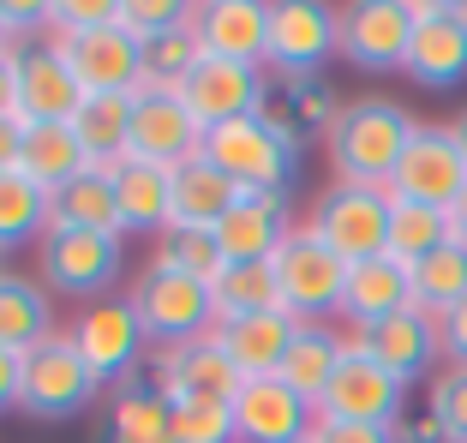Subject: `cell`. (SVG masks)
I'll use <instances>...</instances> for the list:
<instances>
[{"label": "cell", "mask_w": 467, "mask_h": 443, "mask_svg": "<svg viewBox=\"0 0 467 443\" xmlns=\"http://www.w3.org/2000/svg\"><path fill=\"white\" fill-rule=\"evenodd\" d=\"M413 132H420V120L408 114V102L371 90V97L342 102L330 139H324V162H330V174L348 180V186H384L389 192V174H396V162L408 156Z\"/></svg>", "instance_id": "1"}, {"label": "cell", "mask_w": 467, "mask_h": 443, "mask_svg": "<svg viewBox=\"0 0 467 443\" xmlns=\"http://www.w3.org/2000/svg\"><path fill=\"white\" fill-rule=\"evenodd\" d=\"M126 276V240L120 234H90V228H48L36 246V282L55 300H72V312L90 300L120 294Z\"/></svg>", "instance_id": "2"}, {"label": "cell", "mask_w": 467, "mask_h": 443, "mask_svg": "<svg viewBox=\"0 0 467 443\" xmlns=\"http://www.w3.org/2000/svg\"><path fill=\"white\" fill-rule=\"evenodd\" d=\"M126 300H132V312H138V324H144V335H150L156 354L216 330V294H210V282L180 276V270H168V263L144 258V270L126 282Z\"/></svg>", "instance_id": "3"}, {"label": "cell", "mask_w": 467, "mask_h": 443, "mask_svg": "<svg viewBox=\"0 0 467 443\" xmlns=\"http://www.w3.org/2000/svg\"><path fill=\"white\" fill-rule=\"evenodd\" d=\"M389 210H396V198H389L384 186L330 180L312 204H306L300 228L317 234L342 263H366V258H384L389 252Z\"/></svg>", "instance_id": "4"}, {"label": "cell", "mask_w": 467, "mask_h": 443, "mask_svg": "<svg viewBox=\"0 0 467 443\" xmlns=\"http://www.w3.org/2000/svg\"><path fill=\"white\" fill-rule=\"evenodd\" d=\"M67 342L78 347V360L97 372V384L102 389H120L126 377H138L144 366H150V335H144V324H138V312H132V300H126V288L120 294H109V300H90V305H78L67 318Z\"/></svg>", "instance_id": "5"}, {"label": "cell", "mask_w": 467, "mask_h": 443, "mask_svg": "<svg viewBox=\"0 0 467 443\" xmlns=\"http://www.w3.org/2000/svg\"><path fill=\"white\" fill-rule=\"evenodd\" d=\"M204 156L210 168H222L240 192H288L300 180V144H288L264 114H246V120H228L216 132H204Z\"/></svg>", "instance_id": "6"}, {"label": "cell", "mask_w": 467, "mask_h": 443, "mask_svg": "<svg viewBox=\"0 0 467 443\" xmlns=\"http://www.w3.org/2000/svg\"><path fill=\"white\" fill-rule=\"evenodd\" d=\"M97 402H102V384H97V372L78 360V347L67 342V330L25 354V384H18V414L25 419H36V426H67V419L90 414Z\"/></svg>", "instance_id": "7"}, {"label": "cell", "mask_w": 467, "mask_h": 443, "mask_svg": "<svg viewBox=\"0 0 467 443\" xmlns=\"http://www.w3.org/2000/svg\"><path fill=\"white\" fill-rule=\"evenodd\" d=\"M342 60V6L330 0H270V78H324Z\"/></svg>", "instance_id": "8"}, {"label": "cell", "mask_w": 467, "mask_h": 443, "mask_svg": "<svg viewBox=\"0 0 467 443\" xmlns=\"http://www.w3.org/2000/svg\"><path fill=\"white\" fill-rule=\"evenodd\" d=\"M275 288H282V312L300 324H336L342 318V288H348V263L306 228H294L288 246L270 258Z\"/></svg>", "instance_id": "9"}, {"label": "cell", "mask_w": 467, "mask_h": 443, "mask_svg": "<svg viewBox=\"0 0 467 443\" xmlns=\"http://www.w3.org/2000/svg\"><path fill=\"white\" fill-rule=\"evenodd\" d=\"M413 25H420L413 0H354L342 6V60L366 78L408 72Z\"/></svg>", "instance_id": "10"}, {"label": "cell", "mask_w": 467, "mask_h": 443, "mask_svg": "<svg viewBox=\"0 0 467 443\" xmlns=\"http://www.w3.org/2000/svg\"><path fill=\"white\" fill-rule=\"evenodd\" d=\"M204 150V126L186 108L180 90H156L144 84L132 97V144H126V162H150V168H186Z\"/></svg>", "instance_id": "11"}, {"label": "cell", "mask_w": 467, "mask_h": 443, "mask_svg": "<svg viewBox=\"0 0 467 443\" xmlns=\"http://www.w3.org/2000/svg\"><path fill=\"white\" fill-rule=\"evenodd\" d=\"M317 414L324 419H354V426H396V419H408V384H401L396 372H384L366 347L348 342V360L336 366Z\"/></svg>", "instance_id": "12"}, {"label": "cell", "mask_w": 467, "mask_h": 443, "mask_svg": "<svg viewBox=\"0 0 467 443\" xmlns=\"http://www.w3.org/2000/svg\"><path fill=\"white\" fill-rule=\"evenodd\" d=\"M413 48L408 72L420 90H455L467 84V0H413Z\"/></svg>", "instance_id": "13"}, {"label": "cell", "mask_w": 467, "mask_h": 443, "mask_svg": "<svg viewBox=\"0 0 467 443\" xmlns=\"http://www.w3.org/2000/svg\"><path fill=\"white\" fill-rule=\"evenodd\" d=\"M84 108V84L72 72L67 48L55 36H36L18 48V120L25 126H72Z\"/></svg>", "instance_id": "14"}, {"label": "cell", "mask_w": 467, "mask_h": 443, "mask_svg": "<svg viewBox=\"0 0 467 443\" xmlns=\"http://www.w3.org/2000/svg\"><path fill=\"white\" fill-rule=\"evenodd\" d=\"M462 192H467V162H462V150H455L450 126H420L408 156H401L396 174H389V198L450 210Z\"/></svg>", "instance_id": "15"}, {"label": "cell", "mask_w": 467, "mask_h": 443, "mask_svg": "<svg viewBox=\"0 0 467 443\" xmlns=\"http://www.w3.org/2000/svg\"><path fill=\"white\" fill-rule=\"evenodd\" d=\"M348 342L366 347L371 360L384 366V372H396L401 384H420V377H438L443 372V335H438V318L431 312H420V305H408V312H396V318L371 324V330H348Z\"/></svg>", "instance_id": "16"}, {"label": "cell", "mask_w": 467, "mask_h": 443, "mask_svg": "<svg viewBox=\"0 0 467 443\" xmlns=\"http://www.w3.org/2000/svg\"><path fill=\"white\" fill-rule=\"evenodd\" d=\"M48 36H55V30H48ZM55 42L67 48L84 97H138V90H144V42L126 25L84 30V36H55Z\"/></svg>", "instance_id": "17"}, {"label": "cell", "mask_w": 467, "mask_h": 443, "mask_svg": "<svg viewBox=\"0 0 467 443\" xmlns=\"http://www.w3.org/2000/svg\"><path fill=\"white\" fill-rule=\"evenodd\" d=\"M180 97H186V108L198 114V126H204V132H216V126L246 120V114L264 108V97H270V72L204 55V60H198V72L180 84Z\"/></svg>", "instance_id": "18"}, {"label": "cell", "mask_w": 467, "mask_h": 443, "mask_svg": "<svg viewBox=\"0 0 467 443\" xmlns=\"http://www.w3.org/2000/svg\"><path fill=\"white\" fill-rule=\"evenodd\" d=\"M294 228H300V216H294L288 192H240L216 228V246L228 263H270L275 252L288 246Z\"/></svg>", "instance_id": "19"}, {"label": "cell", "mask_w": 467, "mask_h": 443, "mask_svg": "<svg viewBox=\"0 0 467 443\" xmlns=\"http://www.w3.org/2000/svg\"><path fill=\"white\" fill-rule=\"evenodd\" d=\"M150 366H156V377H162V389L174 396V402H234L240 384H246L240 366L228 360V347L216 342V330L150 354Z\"/></svg>", "instance_id": "20"}, {"label": "cell", "mask_w": 467, "mask_h": 443, "mask_svg": "<svg viewBox=\"0 0 467 443\" xmlns=\"http://www.w3.org/2000/svg\"><path fill=\"white\" fill-rule=\"evenodd\" d=\"M317 426V407L282 377H246L234 396V431L240 443H306Z\"/></svg>", "instance_id": "21"}, {"label": "cell", "mask_w": 467, "mask_h": 443, "mask_svg": "<svg viewBox=\"0 0 467 443\" xmlns=\"http://www.w3.org/2000/svg\"><path fill=\"white\" fill-rule=\"evenodd\" d=\"M97 443H174V396L162 389L156 366H144L120 389H109Z\"/></svg>", "instance_id": "22"}, {"label": "cell", "mask_w": 467, "mask_h": 443, "mask_svg": "<svg viewBox=\"0 0 467 443\" xmlns=\"http://www.w3.org/2000/svg\"><path fill=\"white\" fill-rule=\"evenodd\" d=\"M198 42L216 60H240V67H264L270 55V0H198Z\"/></svg>", "instance_id": "23"}, {"label": "cell", "mask_w": 467, "mask_h": 443, "mask_svg": "<svg viewBox=\"0 0 467 443\" xmlns=\"http://www.w3.org/2000/svg\"><path fill=\"white\" fill-rule=\"evenodd\" d=\"M258 114L288 144L306 150L312 139H330L336 114H342V97L330 90V78H270V97H264Z\"/></svg>", "instance_id": "24"}, {"label": "cell", "mask_w": 467, "mask_h": 443, "mask_svg": "<svg viewBox=\"0 0 467 443\" xmlns=\"http://www.w3.org/2000/svg\"><path fill=\"white\" fill-rule=\"evenodd\" d=\"M413 305V276L408 263L384 258H366V263H348V288H342V330H371V324L396 318Z\"/></svg>", "instance_id": "25"}, {"label": "cell", "mask_w": 467, "mask_h": 443, "mask_svg": "<svg viewBox=\"0 0 467 443\" xmlns=\"http://www.w3.org/2000/svg\"><path fill=\"white\" fill-rule=\"evenodd\" d=\"M60 300L36 282V270H6L0 276V347L6 354H30L48 335H60Z\"/></svg>", "instance_id": "26"}, {"label": "cell", "mask_w": 467, "mask_h": 443, "mask_svg": "<svg viewBox=\"0 0 467 443\" xmlns=\"http://www.w3.org/2000/svg\"><path fill=\"white\" fill-rule=\"evenodd\" d=\"M294 335H300V318H288V312H258V318L216 324V342L228 347V360L240 366V377H275L282 360H288Z\"/></svg>", "instance_id": "27"}, {"label": "cell", "mask_w": 467, "mask_h": 443, "mask_svg": "<svg viewBox=\"0 0 467 443\" xmlns=\"http://www.w3.org/2000/svg\"><path fill=\"white\" fill-rule=\"evenodd\" d=\"M114 198H120V228L126 234H162L174 216V174L150 162H120L114 168Z\"/></svg>", "instance_id": "28"}, {"label": "cell", "mask_w": 467, "mask_h": 443, "mask_svg": "<svg viewBox=\"0 0 467 443\" xmlns=\"http://www.w3.org/2000/svg\"><path fill=\"white\" fill-rule=\"evenodd\" d=\"M342 360H348V330H342V324H300V335H294L288 360H282V372H275V377L294 384L306 402L317 407Z\"/></svg>", "instance_id": "29"}, {"label": "cell", "mask_w": 467, "mask_h": 443, "mask_svg": "<svg viewBox=\"0 0 467 443\" xmlns=\"http://www.w3.org/2000/svg\"><path fill=\"white\" fill-rule=\"evenodd\" d=\"M55 228H90V234H120V198H114V168H84L78 180H67L60 192H48Z\"/></svg>", "instance_id": "30"}, {"label": "cell", "mask_w": 467, "mask_h": 443, "mask_svg": "<svg viewBox=\"0 0 467 443\" xmlns=\"http://www.w3.org/2000/svg\"><path fill=\"white\" fill-rule=\"evenodd\" d=\"M234 198H240V186L222 168H210L204 156H192L186 168H174V216H168V228H210L216 234L222 216L234 210Z\"/></svg>", "instance_id": "31"}, {"label": "cell", "mask_w": 467, "mask_h": 443, "mask_svg": "<svg viewBox=\"0 0 467 443\" xmlns=\"http://www.w3.org/2000/svg\"><path fill=\"white\" fill-rule=\"evenodd\" d=\"M90 168V150L72 126H25V150H18V174L42 186V192H60L67 180H78Z\"/></svg>", "instance_id": "32"}, {"label": "cell", "mask_w": 467, "mask_h": 443, "mask_svg": "<svg viewBox=\"0 0 467 443\" xmlns=\"http://www.w3.org/2000/svg\"><path fill=\"white\" fill-rule=\"evenodd\" d=\"M55 228V210H48V192H42L30 174H0V252L13 258L25 246H42V234Z\"/></svg>", "instance_id": "33"}, {"label": "cell", "mask_w": 467, "mask_h": 443, "mask_svg": "<svg viewBox=\"0 0 467 443\" xmlns=\"http://www.w3.org/2000/svg\"><path fill=\"white\" fill-rule=\"evenodd\" d=\"M72 132L90 150V168H120L126 144H132V97H84L72 114Z\"/></svg>", "instance_id": "34"}, {"label": "cell", "mask_w": 467, "mask_h": 443, "mask_svg": "<svg viewBox=\"0 0 467 443\" xmlns=\"http://www.w3.org/2000/svg\"><path fill=\"white\" fill-rule=\"evenodd\" d=\"M408 276H413V305L431 312V318H443V312H455L467 300V246L450 240V246H438L431 258L413 263Z\"/></svg>", "instance_id": "35"}, {"label": "cell", "mask_w": 467, "mask_h": 443, "mask_svg": "<svg viewBox=\"0 0 467 443\" xmlns=\"http://www.w3.org/2000/svg\"><path fill=\"white\" fill-rule=\"evenodd\" d=\"M216 324L228 318H258V312H282V288H275V270L270 263H228L216 282Z\"/></svg>", "instance_id": "36"}, {"label": "cell", "mask_w": 467, "mask_h": 443, "mask_svg": "<svg viewBox=\"0 0 467 443\" xmlns=\"http://www.w3.org/2000/svg\"><path fill=\"white\" fill-rule=\"evenodd\" d=\"M455 240V228H450V210H431V204H401L396 198V210H389V258L396 263H420V258H431L438 246H450Z\"/></svg>", "instance_id": "37"}, {"label": "cell", "mask_w": 467, "mask_h": 443, "mask_svg": "<svg viewBox=\"0 0 467 443\" xmlns=\"http://www.w3.org/2000/svg\"><path fill=\"white\" fill-rule=\"evenodd\" d=\"M150 263H168V270L198 276V282H216L222 270H228V258H222L210 228H162V234L150 240Z\"/></svg>", "instance_id": "38"}, {"label": "cell", "mask_w": 467, "mask_h": 443, "mask_svg": "<svg viewBox=\"0 0 467 443\" xmlns=\"http://www.w3.org/2000/svg\"><path fill=\"white\" fill-rule=\"evenodd\" d=\"M198 60H204L198 25H174L168 36L144 42V84H156V90H180V84L198 72Z\"/></svg>", "instance_id": "39"}, {"label": "cell", "mask_w": 467, "mask_h": 443, "mask_svg": "<svg viewBox=\"0 0 467 443\" xmlns=\"http://www.w3.org/2000/svg\"><path fill=\"white\" fill-rule=\"evenodd\" d=\"M426 414L443 426L450 443H467V366H443L426 384Z\"/></svg>", "instance_id": "40"}, {"label": "cell", "mask_w": 467, "mask_h": 443, "mask_svg": "<svg viewBox=\"0 0 467 443\" xmlns=\"http://www.w3.org/2000/svg\"><path fill=\"white\" fill-rule=\"evenodd\" d=\"M174 443H240L234 402H174Z\"/></svg>", "instance_id": "41"}, {"label": "cell", "mask_w": 467, "mask_h": 443, "mask_svg": "<svg viewBox=\"0 0 467 443\" xmlns=\"http://www.w3.org/2000/svg\"><path fill=\"white\" fill-rule=\"evenodd\" d=\"M192 13H198V0H120V25L138 42H156L174 25H192Z\"/></svg>", "instance_id": "42"}, {"label": "cell", "mask_w": 467, "mask_h": 443, "mask_svg": "<svg viewBox=\"0 0 467 443\" xmlns=\"http://www.w3.org/2000/svg\"><path fill=\"white\" fill-rule=\"evenodd\" d=\"M55 30V0H0V42L25 48V42Z\"/></svg>", "instance_id": "43"}, {"label": "cell", "mask_w": 467, "mask_h": 443, "mask_svg": "<svg viewBox=\"0 0 467 443\" xmlns=\"http://www.w3.org/2000/svg\"><path fill=\"white\" fill-rule=\"evenodd\" d=\"M109 25H120V0H55V36H84Z\"/></svg>", "instance_id": "44"}, {"label": "cell", "mask_w": 467, "mask_h": 443, "mask_svg": "<svg viewBox=\"0 0 467 443\" xmlns=\"http://www.w3.org/2000/svg\"><path fill=\"white\" fill-rule=\"evenodd\" d=\"M312 443H396V431H389V426H354V419H324V414H317Z\"/></svg>", "instance_id": "45"}, {"label": "cell", "mask_w": 467, "mask_h": 443, "mask_svg": "<svg viewBox=\"0 0 467 443\" xmlns=\"http://www.w3.org/2000/svg\"><path fill=\"white\" fill-rule=\"evenodd\" d=\"M438 335H443V366H467V300L438 318Z\"/></svg>", "instance_id": "46"}, {"label": "cell", "mask_w": 467, "mask_h": 443, "mask_svg": "<svg viewBox=\"0 0 467 443\" xmlns=\"http://www.w3.org/2000/svg\"><path fill=\"white\" fill-rule=\"evenodd\" d=\"M18 384H25V354H6L0 347V419L18 414Z\"/></svg>", "instance_id": "47"}, {"label": "cell", "mask_w": 467, "mask_h": 443, "mask_svg": "<svg viewBox=\"0 0 467 443\" xmlns=\"http://www.w3.org/2000/svg\"><path fill=\"white\" fill-rule=\"evenodd\" d=\"M389 431H396V443H450V438H443V426H438L431 414H408V419H396Z\"/></svg>", "instance_id": "48"}, {"label": "cell", "mask_w": 467, "mask_h": 443, "mask_svg": "<svg viewBox=\"0 0 467 443\" xmlns=\"http://www.w3.org/2000/svg\"><path fill=\"white\" fill-rule=\"evenodd\" d=\"M18 150H25V120L18 114H0V174L18 168Z\"/></svg>", "instance_id": "49"}, {"label": "cell", "mask_w": 467, "mask_h": 443, "mask_svg": "<svg viewBox=\"0 0 467 443\" xmlns=\"http://www.w3.org/2000/svg\"><path fill=\"white\" fill-rule=\"evenodd\" d=\"M0 114H18V48L0 42Z\"/></svg>", "instance_id": "50"}, {"label": "cell", "mask_w": 467, "mask_h": 443, "mask_svg": "<svg viewBox=\"0 0 467 443\" xmlns=\"http://www.w3.org/2000/svg\"><path fill=\"white\" fill-rule=\"evenodd\" d=\"M450 228H455V240H462V246H467V192H462V198H455V204H450Z\"/></svg>", "instance_id": "51"}, {"label": "cell", "mask_w": 467, "mask_h": 443, "mask_svg": "<svg viewBox=\"0 0 467 443\" xmlns=\"http://www.w3.org/2000/svg\"><path fill=\"white\" fill-rule=\"evenodd\" d=\"M450 139H455V150H462V162H467V108L450 120Z\"/></svg>", "instance_id": "52"}, {"label": "cell", "mask_w": 467, "mask_h": 443, "mask_svg": "<svg viewBox=\"0 0 467 443\" xmlns=\"http://www.w3.org/2000/svg\"><path fill=\"white\" fill-rule=\"evenodd\" d=\"M6 270H13V258H6V252H0V276H6Z\"/></svg>", "instance_id": "53"}, {"label": "cell", "mask_w": 467, "mask_h": 443, "mask_svg": "<svg viewBox=\"0 0 467 443\" xmlns=\"http://www.w3.org/2000/svg\"><path fill=\"white\" fill-rule=\"evenodd\" d=\"M306 443H312V438H306Z\"/></svg>", "instance_id": "54"}]
</instances>
